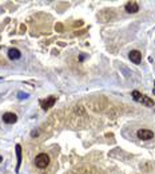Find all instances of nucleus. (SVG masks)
Masks as SVG:
<instances>
[{"instance_id":"f257e3e1","label":"nucleus","mask_w":155,"mask_h":174,"mask_svg":"<svg viewBox=\"0 0 155 174\" xmlns=\"http://www.w3.org/2000/svg\"><path fill=\"white\" fill-rule=\"evenodd\" d=\"M48 163H50V157H48V154L40 153V154H37V155L35 157V165H36L39 169L47 168V166H48Z\"/></svg>"},{"instance_id":"f03ea898","label":"nucleus","mask_w":155,"mask_h":174,"mask_svg":"<svg viewBox=\"0 0 155 174\" xmlns=\"http://www.w3.org/2000/svg\"><path fill=\"white\" fill-rule=\"evenodd\" d=\"M55 102H56V98H55V96H50V98L40 101V106H42V109H44V110H48V109H51L55 104Z\"/></svg>"},{"instance_id":"7ed1b4c3","label":"nucleus","mask_w":155,"mask_h":174,"mask_svg":"<svg viewBox=\"0 0 155 174\" xmlns=\"http://www.w3.org/2000/svg\"><path fill=\"white\" fill-rule=\"evenodd\" d=\"M128 58H130V60H131L132 63H135V64H139V63H141V60H142L141 52L136 51V50H132V51H130Z\"/></svg>"},{"instance_id":"20e7f679","label":"nucleus","mask_w":155,"mask_h":174,"mask_svg":"<svg viewBox=\"0 0 155 174\" xmlns=\"http://www.w3.org/2000/svg\"><path fill=\"white\" fill-rule=\"evenodd\" d=\"M138 137L141 139H143V141H149V139H151L154 137V133L151 130H147V129H141L138 131Z\"/></svg>"},{"instance_id":"39448f33","label":"nucleus","mask_w":155,"mask_h":174,"mask_svg":"<svg viewBox=\"0 0 155 174\" xmlns=\"http://www.w3.org/2000/svg\"><path fill=\"white\" fill-rule=\"evenodd\" d=\"M3 121L6 122V123H9V125H11V123H15V122L17 121V116L15 115L14 113H6L3 115Z\"/></svg>"},{"instance_id":"423d86ee","label":"nucleus","mask_w":155,"mask_h":174,"mask_svg":"<svg viewBox=\"0 0 155 174\" xmlns=\"http://www.w3.org/2000/svg\"><path fill=\"white\" fill-rule=\"evenodd\" d=\"M138 9H139V6L135 1H130V3L126 4V11L128 14H135V12H138Z\"/></svg>"},{"instance_id":"0eeeda50","label":"nucleus","mask_w":155,"mask_h":174,"mask_svg":"<svg viewBox=\"0 0 155 174\" xmlns=\"http://www.w3.org/2000/svg\"><path fill=\"white\" fill-rule=\"evenodd\" d=\"M22 56V54H20V51L17 48H9V51H8V58L11 59V60H16V59H19Z\"/></svg>"},{"instance_id":"6e6552de","label":"nucleus","mask_w":155,"mask_h":174,"mask_svg":"<svg viewBox=\"0 0 155 174\" xmlns=\"http://www.w3.org/2000/svg\"><path fill=\"white\" fill-rule=\"evenodd\" d=\"M139 102L141 103H143V104H146V106H154V101H151V99L149 98V96H146V95H142L141 96V99H139Z\"/></svg>"},{"instance_id":"1a4fd4ad","label":"nucleus","mask_w":155,"mask_h":174,"mask_svg":"<svg viewBox=\"0 0 155 174\" xmlns=\"http://www.w3.org/2000/svg\"><path fill=\"white\" fill-rule=\"evenodd\" d=\"M16 154H17L16 170H19V168H20V162H22V147H20V145H16Z\"/></svg>"},{"instance_id":"9d476101","label":"nucleus","mask_w":155,"mask_h":174,"mask_svg":"<svg viewBox=\"0 0 155 174\" xmlns=\"http://www.w3.org/2000/svg\"><path fill=\"white\" fill-rule=\"evenodd\" d=\"M141 96H142V94L139 93V91H132V98H134L136 102H139V99H141Z\"/></svg>"},{"instance_id":"9b49d317","label":"nucleus","mask_w":155,"mask_h":174,"mask_svg":"<svg viewBox=\"0 0 155 174\" xmlns=\"http://www.w3.org/2000/svg\"><path fill=\"white\" fill-rule=\"evenodd\" d=\"M27 96H28V95H27V94H19V98H27Z\"/></svg>"},{"instance_id":"f8f14e48","label":"nucleus","mask_w":155,"mask_h":174,"mask_svg":"<svg viewBox=\"0 0 155 174\" xmlns=\"http://www.w3.org/2000/svg\"><path fill=\"white\" fill-rule=\"evenodd\" d=\"M1 161H3V157H1V155H0V162H1Z\"/></svg>"},{"instance_id":"ddd939ff","label":"nucleus","mask_w":155,"mask_h":174,"mask_svg":"<svg viewBox=\"0 0 155 174\" xmlns=\"http://www.w3.org/2000/svg\"><path fill=\"white\" fill-rule=\"evenodd\" d=\"M154 86H155V83H154ZM154 94H155V88H154Z\"/></svg>"}]
</instances>
